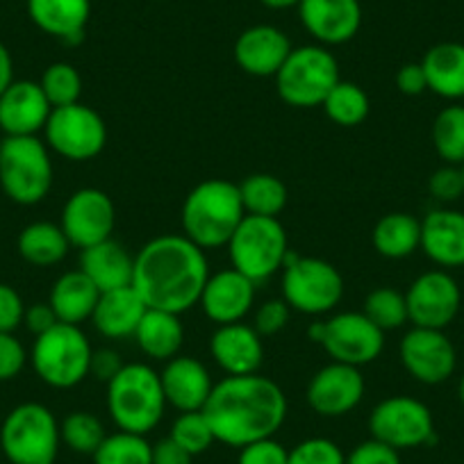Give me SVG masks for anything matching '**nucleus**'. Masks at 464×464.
Here are the masks:
<instances>
[{"mask_svg": "<svg viewBox=\"0 0 464 464\" xmlns=\"http://www.w3.org/2000/svg\"><path fill=\"white\" fill-rule=\"evenodd\" d=\"M372 244L387 260H405L421 248V221L408 212H390L373 226Z\"/></svg>", "mask_w": 464, "mask_h": 464, "instance_id": "nucleus-31", "label": "nucleus"}, {"mask_svg": "<svg viewBox=\"0 0 464 464\" xmlns=\"http://www.w3.org/2000/svg\"><path fill=\"white\" fill-rule=\"evenodd\" d=\"M107 410L111 421L123 432L146 435L164 417L162 381L149 364H123L111 382H107Z\"/></svg>", "mask_w": 464, "mask_h": 464, "instance_id": "nucleus-4", "label": "nucleus"}, {"mask_svg": "<svg viewBox=\"0 0 464 464\" xmlns=\"http://www.w3.org/2000/svg\"><path fill=\"white\" fill-rule=\"evenodd\" d=\"M401 362L405 372L421 385H441L449 381L458 364L455 346L444 330L414 325L401 339Z\"/></svg>", "mask_w": 464, "mask_h": 464, "instance_id": "nucleus-16", "label": "nucleus"}, {"mask_svg": "<svg viewBox=\"0 0 464 464\" xmlns=\"http://www.w3.org/2000/svg\"><path fill=\"white\" fill-rule=\"evenodd\" d=\"M396 87L405 96H421L423 92H428V80L421 62H410V64L401 66L396 73Z\"/></svg>", "mask_w": 464, "mask_h": 464, "instance_id": "nucleus-49", "label": "nucleus"}, {"mask_svg": "<svg viewBox=\"0 0 464 464\" xmlns=\"http://www.w3.org/2000/svg\"><path fill=\"white\" fill-rule=\"evenodd\" d=\"M209 353L227 376H248L257 373V369L262 367L265 346L257 330L239 321V324L218 325L214 330L209 337Z\"/></svg>", "mask_w": 464, "mask_h": 464, "instance_id": "nucleus-21", "label": "nucleus"}, {"mask_svg": "<svg viewBox=\"0 0 464 464\" xmlns=\"http://www.w3.org/2000/svg\"><path fill=\"white\" fill-rule=\"evenodd\" d=\"M458 396H459V401H462V405H464V373H462V378H459V385H458Z\"/></svg>", "mask_w": 464, "mask_h": 464, "instance_id": "nucleus-54", "label": "nucleus"}, {"mask_svg": "<svg viewBox=\"0 0 464 464\" xmlns=\"http://www.w3.org/2000/svg\"><path fill=\"white\" fill-rule=\"evenodd\" d=\"M208 278L205 251L185 235H160L135 256L132 287L150 310L173 314L191 310Z\"/></svg>", "mask_w": 464, "mask_h": 464, "instance_id": "nucleus-1", "label": "nucleus"}, {"mask_svg": "<svg viewBox=\"0 0 464 464\" xmlns=\"http://www.w3.org/2000/svg\"><path fill=\"white\" fill-rule=\"evenodd\" d=\"M0 144H3V141H0Z\"/></svg>", "mask_w": 464, "mask_h": 464, "instance_id": "nucleus-56", "label": "nucleus"}, {"mask_svg": "<svg viewBox=\"0 0 464 464\" xmlns=\"http://www.w3.org/2000/svg\"><path fill=\"white\" fill-rule=\"evenodd\" d=\"M60 423L42 403H21L0 426V449L12 464H55Z\"/></svg>", "mask_w": 464, "mask_h": 464, "instance_id": "nucleus-6", "label": "nucleus"}, {"mask_svg": "<svg viewBox=\"0 0 464 464\" xmlns=\"http://www.w3.org/2000/svg\"><path fill=\"white\" fill-rule=\"evenodd\" d=\"M369 102L367 92L360 84L348 82V80H339L324 101V110L333 123L342 128H355L369 116Z\"/></svg>", "mask_w": 464, "mask_h": 464, "instance_id": "nucleus-34", "label": "nucleus"}, {"mask_svg": "<svg viewBox=\"0 0 464 464\" xmlns=\"http://www.w3.org/2000/svg\"><path fill=\"white\" fill-rule=\"evenodd\" d=\"M342 80L339 62L321 44L292 48L285 64L276 73V89L287 105L298 110L324 105L334 84Z\"/></svg>", "mask_w": 464, "mask_h": 464, "instance_id": "nucleus-5", "label": "nucleus"}, {"mask_svg": "<svg viewBox=\"0 0 464 464\" xmlns=\"http://www.w3.org/2000/svg\"><path fill=\"white\" fill-rule=\"evenodd\" d=\"M0 187L19 205H37L53 187V162L46 141L5 137L0 144Z\"/></svg>", "mask_w": 464, "mask_h": 464, "instance_id": "nucleus-8", "label": "nucleus"}, {"mask_svg": "<svg viewBox=\"0 0 464 464\" xmlns=\"http://www.w3.org/2000/svg\"><path fill=\"white\" fill-rule=\"evenodd\" d=\"M137 346L153 360H171L180 353L185 342L180 314L164 310H146L135 330Z\"/></svg>", "mask_w": 464, "mask_h": 464, "instance_id": "nucleus-30", "label": "nucleus"}, {"mask_svg": "<svg viewBox=\"0 0 464 464\" xmlns=\"http://www.w3.org/2000/svg\"><path fill=\"white\" fill-rule=\"evenodd\" d=\"M239 191L246 214L278 218V214L287 208V187L271 173H253L239 185Z\"/></svg>", "mask_w": 464, "mask_h": 464, "instance_id": "nucleus-33", "label": "nucleus"}, {"mask_svg": "<svg viewBox=\"0 0 464 464\" xmlns=\"http://www.w3.org/2000/svg\"><path fill=\"white\" fill-rule=\"evenodd\" d=\"M459 169H462V178H464V164H462V167H459Z\"/></svg>", "mask_w": 464, "mask_h": 464, "instance_id": "nucleus-55", "label": "nucleus"}, {"mask_svg": "<svg viewBox=\"0 0 464 464\" xmlns=\"http://www.w3.org/2000/svg\"><path fill=\"white\" fill-rule=\"evenodd\" d=\"M287 464H346V455L325 437H310L289 450Z\"/></svg>", "mask_w": 464, "mask_h": 464, "instance_id": "nucleus-41", "label": "nucleus"}, {"mask_svg": "<svg viewBox=\"0 0 464 464\" xmlns=\"http://www.w3.org/2000/svg\"><path fill=\"white\" fill-rule=\"evenodd\" d=\"M25 348L14 333H0V382L12 381L25 367Z\"/></svg>", "mask_w": 464, "mask_h": 464, "instance_id": "nucleus-45", "label": "nucleus"}, {"mask_svg": "<svg viewBox=\"0 0 464 464\" xmlns=\"http://www.w3.org/2000/svg\"><path fill=\"white\" fill-rule=\"evenodd\" d=\"M24 324L30 333H34L39 337V334L48 333L53 325L60 324V319H57V314H55V310H53L51 303H34V305L25 307Z\"/></svg>", "mask_w": 464, "mask_h": 464, "instance_id": "nucleus-50", "label": "nucleus"}, {"mask_svg": "<svg viewBox=\"0 0 464 464\" xmlns=\"http://www.w3.org/2000/svg\"><path fill=\"white\" fill-rule=\"evenodd\" d=\"M260 3L269 10H289V7H298L301 0H260Z\"/></svg>", "mask_w": 464, "mask_h": 464, "instance_id": "nucleus-53", "label": "nucleus"}, {"mask_svg": "<svg viewBox=\"0 0 464 464\" xmlns=\"http://www.w3.org/2000/svg\"><path fill=\"white\" fill-rule=\"evenodd\" d=\"M432 146L446 164H464V105H449L432 121Z\"/></svg>", "mask_w": 464, "mask_h": 464, "instance_id": "nucleus-35", "label": "nucleus"}, {"mask_svg": "<svg viewBox=\"0 0 464 464\" xmlns=\"http://www.w3.org/2000/svg\"><path fill=\"white\" fill-rule=\"evenodd\" d=\"M28 16L42 33L80 44L92 16V0H28Z\"/></svg>", "mask_w": 464, "mask_h": 464, "instance_id": "nucleus-25", "label": "nucleus"}, {"mask_svg": "<svg viewBox=\"0 0 464 464\" xmlns=\"http://www.w3.org/2000/svg\"><path fill=\"white\" fill-rule=\"evenodd\" d=\"M408 316L419 328L446 330L462 305L459 285L449 271L435 269L419 276L405 292Z\"/></svg>", "mask_w": 464, "mask_h": 464, "instance_id": "nucleus-15", "label": "nucleus"}, {"mask_svg": "<svg viewBox=\"0 0 464 464\" xmlns=\"http://www.w3.org/2000/svg\"><path fill=\"white\" fill-rule=\"evenodd\" d=\"M246 217L239 185L212 178L187 194L182 203V230L203 251L227 246L230 237Z\"/></svg>", "mask_w": 464, "mask_h": 464, "instance_id": "nucleus-3", "label": "nucleus"}, {"mask_svg": "<svg viewBox=\"0 0 464 464\" xmlns=\"http://www.w3.org/2000/svg\"><path fill=\"white\" fill-rule=\"evenodd\" d=\"M364 316L372 321L373 325L387 333V330H396L410 321L408 316V303H405V294L396 292L392 287H378L364 301Z\"/></svg>", "mask_w": 464, "mask_h": 464, "instance_id": "nucleus-38", "label": "nucleus"}, {"mask_svg": "<svg viewBox=\"0 0 464 464\" xmlns=\"http://www.w3.org/2000/svg\"><path fill=\"white\" fill-rule=\"evenodd\" d=\"M92 458L93 464H153V444L144 435L119 430L107 435Z\"/></svg>", "mask_w": 464, "mask_h": 464, "instance_id": "nucleus-36", "label": "nucleus"}, {"mask_svg": "<svg viewBox=\"0 0 464 464\" xmlns=\"http://www.w3.org/2000/svg\"><path fill=\"white\" fill-rule=\"evenodd\" d=\"M44 93H46L48 102L53 107H64L80 102V93H82V78H80L78 69L69 62H55L44 71L42 80Z\"/></svg>", "mask_w": 464, "mask_h": 464, "instance_id": "nucleus-39", "label": "nucleus"}, {"mask_svg": "<svg viewBox=\"0 0 464 464\" xmlns=\"http://www.w3.org/2000/svg\"><path fill=\"white\" fill-rule=\"evenodd\" d=\"M44 135L48 149L71 162L93 160L107 144V126L102 116L82 102L53 107Z\"/></svg>", "mask_w": 464, "mask_h": 464, "instance_id": "nucleus-12", "label": "nucleus"}, {"mask_svg": "<svg viewBox=\"0 0 464 464\" xmlns=\"http://www.w3.org/2000/svg\"><path fill=\"white\" fill-rule=\"evenodd\" d=\"M69 239H66L62 226L51 221L30 223L19 235V253L25 262L34 266H53L62 262L69 253Z\"/></svg>", "mask_w": 464, "mask_h": 464, "instance_id": "nucleus-32", "label": "nucleus"}, {"mask_svg": "<svg viewBox=\"0 0 464 464\" xmlns=\"http://www.w3.org/2000/svg\"><path fill=\"white\" fill-rule=\"evenodd\" d=\"M289 314H292V307L287 305L285 298H271V301H265L257 307L253 328L257 330L260 337H271V334L280 333L289 324Z\"/></svg>", "mask_w": 464, "mask_h": 464, "instance_id": "nucleus-43", "label": "nucleus"}, {"mask_svg": "<svg viewBox=\"0 0 464 464\" xmlns=\"http://www.w3.org/2000/svg\"><path fill=\"white\" fill-rule=\"evenodd\" d=\"M289 53L292 42L274 25H253L235 42V62L244 73L256 78H276Z\"/></svg>", "mask_w": 464, "mask_h": 464, "instance_id": "nucleus-22", "label": "nucleus"}, {"mask_svg": "<svg viewBox=\"0 0 464 464\" xmlns=\"http://www.w3.org/2000/svg\"><path fill=\"white\" fill-rule=\"evenodd\" d=\"M310 337L324 346L333 362L358 369L378 360L385 348V333L373 325L364 312H342L333 319L314 324L310 328Z\"/></svg>", "mask_w": 464, "mask_h": 464, "instance_id": "nucleus-11", "label": "nucleus"}, {"mask_svg": "<svg viewBox=\"0 0 464 464\" xmlns=\"http://www.w3.org/2000/svg\"><path fill=\"white\" fill-rule=\"evenodd\" d=\"M92 353V343L80 325L57 324L34 342L33 367L48 387L71 390L89 376Z\"/></svg>", "mask_w": 464, "mask_h": 464, "instance_id": "nucleus-9", "label": "nucleus"}, {"mask_svg": "<svg viewBox=\"0 0 464 464\" xmlns=\"http://www.w3.org/2000/svg\"><path fill=\"white\" fill-rule=\"evenodd\" d=\"M287 253V232L276 217L246 214L227 242L232 269H237L256 285L283 269Z\"/></svg>", "mask_w": 464, "mask_h": 464, "instance_id": "nucleus-7", "label": "nucleus"}, {"mask_svg": "<svg viewBox=\"0 0 464 464\" xmlns=\"http://www.w3.org/2000/svg\"><path fill=\"white\" fill-rule=\"evenodd\" d=\"M167 405L180 412H198L205 408L214 390L208 367L189 355H176L160 373Z\"/></svg>", "mask_w": 464, "mask_h": 464, "instance_id": "nucleus-23", "label": "nucleus"}, {"mask_svg": "<svg viewBox=\"0 0 464 464\" xmlns=\"http://www.w3.org/2000/svg\"><path fill=\"white\" fill-rule=\"evenodd\" d=\"M369 432L373 440L396 450L417 449L430 444L435 437V421L426 403L412 396H390L372 410Z\"/></svg>", "mask_w": 464, "mask_h": 464, "instance_id": "nucleus-13", "label": "nucleus"}, {"mask_svg": "<svg viewBox=\"0 0 464 464\" xmlns=\"http://www.w3.org/2000/svg\"><path fill=\"white\" fill-rule=\"evenodd\" d=\"M62 444L69 446L78 455H93L98 446L105 440V426L101 419L92 412H71L64 421L60 423Z\"/></svg>", "mask_w": 464, "mask_h": 464, "instance_id": "nucleus-37", "label": "nucleus"}, {"mask_svg": "<svg viewBox=\"0 0 464 464\" xmlns=\"http://www.w3.org/2000/svg\"><path fill=\"white\" fill-rule=\"evenodd\" d=\"M289 450L274 437L253 441L239 449L237 464H287Z\"/></svg>", "mask_w": 464, "mask_h": 464, "instance_id": "nucleus-44", "label": "nucleus"}, {"mask_svg": "<svg viewBox=\"0 0 464 464\" xmlns=\"http://www.w3.org/2000/svg\"><path fill=\"white\" fill-rule=\"evenodd\" d=\"M428 80V92L446 101L464 98V44L441 42L428 48L421 60Z\"/></svg>", "mask_w": 464, "mask_h": 464, "instance_id": "nucleus-28", "label": "nucleus"}, {"mask_svg": "<svg viewBox=\"0 0 464 464\" xmlns=\"http://www.w3.org/2000/svg\"><path fill=\"white\" fill-rule=\"evenodd\" d=\"M123 362L121 355L111 351V348H98L92 353V364H89V376L96 378L98 382H111L116 373L121 372Z\"/></svg>", "mask_w": 464, "mask_h": 464, "instance_id": "nucleus-48", "label": "nucleus"}, {"mask_svg": "<svg viewBox=\"0 0 464 464\" xmlns=\"http://www.w3.org/2000/svg\"><path fill=\"white\" fill-rule=\"evenodd\" d=\"M191 459H194V455L187 453L171 437L160 440L153 446V464H191Z\"/></svg>", "mask_w": 464, "mask_h": 464, "instance_id": "nucleus-51", "label": "nucleus"}, {"mask_svg": "<svg viewBox=\"0 0 464 464\" xmlns=\"http://www.w3.org/2000/svg\"><path fill=\"white\" fill-rule=\"evenodd\" d=\"M198 303L205 316L217 325L239 324L256 303V283L237 269L217 271L209 274Z\"/></svg>", "mask_w": 464, "mask_h": 464, "instance_id": "nucleus-20", "label": "nucleus"}, {"mask_svg": "<svg viewBox=\"0 0 464 464\" xmlns=\"http://www.w3.org/2000/svg\"><path fill=\"white\" fill-rule=\"evenodd\" d=\"M364 396V376L358 367L333 362L312 376L307 403L319 417H343L353 412Z\"/></svg>", "mask_w": 464, "mask_h": 464, "instance_id": "nucleus-17", "label": "nucleus"}, {"mask_svg": "<svg viewBox=\"0 0 464 464\" xmlns=\"http://www.w3.org/2000/svg\"><path fill=\"white\" fill-rule=\"evenodd\" d=\"M421 251L441 269L464 266V212L432 209L421 221Z\"/></svg>", "mask_w": 464, "mask_h": 464, "instance_id": "nucleus-24", "label": "nucleus"}, {"mask_svg": "<svg viewBox=\"0 0 464 464\" xmlns=\"http://www.w3.org/2000/svg\"><path fill=\"white\" fill-rule=\"evenodd\" d=\"M53 105L42 84L33 80H14L0 93V130L7 137H37L46 128Z\"/></svg>", "mask_w": 464, "mask_h": 464, "instance_id": "nucleus-19", "label": "nucleus"}, {"mask_svg": "<svg viewBox=\"0 0 464 464\" xmlns=\"http://www.w3.org/2000/svg\"><path fill=\"white\" fill-rule=\"evenodd\" d=\"M298 16L321 46H342L360 33L362 5L360 0H301Z\"/></svg>", "mask_w": 464, "mask_h": 464, "instance_id": "nucleus-18", "label": "nucleus"}, {"mask_svg": "<svg viewBox=\"0 0 464 464\" xmlns=\"http://www.w3.org/2000/svg\"><path fill=\"white\" fill-rule=\"evenodd\" d=\"M25 305L19 292L10 285L0 283V333H14L24 324Z\"/></svg>", "mask_w": 464, "mask_h": 464, "instance_id": "nucleus-47", "label": "nucleus"}, {"mask_svg": "<svg viewBox=\"0 0 464 464\" xmlns=\"http://www.w3.org/2000/svg\"><path fill=\"white\" fill-rule=\"evenodd\" d=\"M12 82H14V62H12L5 44L0 42V93L5 92Z\"/></svg>", "mask_w": 464, "mask_h": 464, "instance_id": "nucleus-52", "label": "nucleus"}, {"mask_svg": "<svg viewBox=\"0 0 464 464\" xmlns=\"http://www.w3.org/2000/svg\"><path fill=\"white\" fill-rule=\"evenodd\" d=\"M169 437L191 455L205 453L217 441L203 410H198V412H180V417L173 421Z\"/></svg>", "mask_w": 464, "mask_h": 464, "instance_id": "nucleus-40", "label": "nucleus"}, {"mask_svg": "<svg viewBox=\"0 0 464 464\" xmlns=\"http://www.w3.org/2000/svg\"><path fill=\"white\" fill-rule=\"evenodd\" d=\"M146 310L149 307L141 301L140 294L135 292L132 285H128V287L101 292L92 321L102 337H135V330L140 325L141 316L146 314Z\"/></svg>", "mask_w": 464, "mask_h": 464, "instance_id": "nucleus-26", "label": "nucleus"}, {"mask_svg": "<svg viewBox=\"0 0 464 464\" xmlns=\"http://www.w3.org/2000/svg\"><path fill=\"white\" fill-rule=\"evenodd\" d=\"M346 464H401V455L396 449L372 437L346 455Z\"/></svg>", "mask_w": 464, "mask_h": 464, "instance_id": "nucleus-46", "label": "nucleus"}, {"mask_svg": "<svg viewBox=\"0 0 464 464\" xmlns=\"http://www.w3.org/2000/svg\"><path fill=\"white\" fill-rule=\"evenodd\" d=\"M116 223V209L110 196L96 187H84L69 196L62 209V230L71 246L84 248L111 239Z\"/></svg>", "mask_w": 464, "mask_h": 464, "instance_id": "nucleus-14", "label": "nucleus"}, {"mask_svg": "<svg viewBox=\"0 0 464 464\" xmlns=\"http://www.w3.org/2000/svg\"><path fill=\"white\" fill-rule=\"evenodd\" d=\"M80 271L96 285L101 292L128 287L135 274V257L114 239L80 251Z\"/></svg>", "mask_w": 464, "mask_h": 464, "instance_id": "nucleus-27", "label": "nucleus"}, {"mask_svg": "<svg viewBox=\"0 0 464 464\" xmlns=\"http://www.w3.org/2000/svg\"><path fill=\"white\" fill-rule=\"evenodd\" d=\"M343 296V278L330 262L289 251L283 265V298L303 314H325Z\"/></svg>", "mask_w": 464, "mask_h": 464, "instance_id": "nucleus-10", "label": "nucleus"}, {"mask_svg": "<svg viewBox=\"0 0 464 464\" xmlns=\"http://www.w3.org/2000/svg\"><path fill=\"white\" fill-rule=\"evenodd\" d=\"M203 414L212 426L214 440L242 449L280 430L287 419V396L278 382L260 373L227 376L214 382Z\"/></svg>", "mask_w": 464, "mask_h": 464, "instance_id": "nucleus-2", "label": "nucleus"}, {"mask_svg": "<svg viewBox=\"0 0 464 464\" xmlns=\"http://www.w3.org/2000/svg\"><path fill=\"white\" fill-rule=\"evenodd\" d=\"M428 191L440 203H453L464 194V178L462 169L455 164H446V167L437 169L430 178H428Z\"/></svg>", "mask_w": 464, "mask_h": 464, "instance_id": "nucleus-42", "label": "nucleus"}, {"mask_svg": "<svg viewBox=\"0 0 464 464\" xmlns=\"http://www.w3.org/2000/svg\"><path fill=\"white\" fill-rule=\"evenodd\" d=\"M98 298H101V289L78 269L66 271L55 280L48 303L55 310L60 324L80 325L82 321L92 319Z\"/></svg>", "mask_w": 464, "mask_h": 464, "instance_id": "nucleus-29", "label": "nucleus"}]
</instances>
